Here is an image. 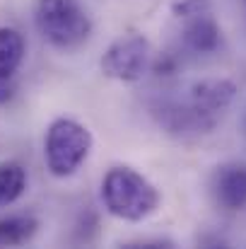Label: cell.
<instances>
[{"mask_svg": "<svg viewBox=\"0 0 246 249\" xmlns=\"http://www.w3.org/2000/svg\"><path fill=\"white\" fill-rule=\"evenodd\" d=\"M244 7H246V0H244Z\"/></svg>", "mask_w": 246, "mask_h": 249, "instance_id": "obj_11", "label": "cell"}, {"mask_svg": "<svg viewBox=\"0 0 246 249\" xmlns=\"http://www.w3.org/2000/svg\"><path fill=\"white\" fill-rule=\"evenodd\" d=\"M215 198L227 211L246 208V165H225L217 169L213 184Z\"/></svg>", "mask_w": 246, "mask_h": 249, "instance_id": "obj_6", "label": "cell"}, {"mask_svg": "<svg viewBox=\"0 0 246 249\" xmlns=\"http://www.w3.org/2000/svg\"><path fill=\"white\" fill-rule=\"evenodd\" d=\"M36 27L56 49H75L92 32V22L80 0H39Z\"/></svg>", "mask_w": 246, "mask_h": 249, "instance_id": "obj_2", "label": "cell"}, {"mask_svg": "<svg viewBox=\"0 0 246 249\" xmlns=\"http://www.w3.org/2000/svg\"><path fill=\"white\" fill-rule=\"evenodd\" d=\"M24 58V39L17 29L0 27V83L12 80Z\"/></svg>", "mask_w": 246, "mask_h": 249, "instance_id": "obj_7", "label": "cell"}, {"mask_svg": "<svg viewBox=\"0 0 246 249\" xmlns=\"http://www.w3.org/2000/svg\"><path fill=\"white\" fill-rule=\"evenodd\" d=\"M36 220L32 215H7L0 218V247H12L22 245L34 237L36 232Z\"/></svg>", "mask_w": 246, "mask_h": 249, "instance_id": "obj_8", "label": "cell"}, {"mask_svg": "<svg viewBox=\"0 0 246 249\" xmlns=\"http://www.w3.org/2000/svg\"><path fill=\"white\" fill-rule=\"evenodd\" d=\"M150 66V44L140 34L116 39L101 56V71L106 78L121 83H135Z\"/></svg>", "mask_w": 246, "mask_h": 249, "instance_id": "obj_4", "label": "cell"}, {"mask_svg": "<svg viewBox=\"0 0 246 249\" xmlns=\"http://www.w3.org/2000/svg\"><path fill=\"white\" fill-rule=\"evenodd\" d=\"M27 189V172L17 162L0 165V208L15 203Z\"/></svg>", "mask_w": 246, "mask_h": 249, "instance_id": "obj_9", "label": "cell"}, {"mask_svg": "<svg viewBox=\"0 0 246 249\" xmlns=\"http://www.w3.org/2000/svg\"><path fill=\"white\" fill-rule=\"evenodd\" d=\"M92 148L89 131L73 121V119H58L49 126L46 141H44V155L46 167L53 177H70L87 160Z\"/></svg>", "mask_w": 246, "mask_h": 249, "instance_id": "obj_3", "label": "cell"}, {"mask_svg": "<svg viewBox=\"0 0 246 249\" xmlns=\"http://www.w3.org/2000/svg\"><path fill=\"white\" fill-rule=\"evenodd\" d=\"M10 97H12V85H10V80H5V83H0V104L7 102Z\"/></svg>", "mask_w": 246, "mask_h": 249, "instance_id": "obj_10", "label": "cell"}, {"mask_svg": "<svg viewBox=\"0 0 246 249\" xmlns=\"http://www.w3.org/2000/svg\"><path fill=\"white\" fill-rule=\"evenodd\" d=\"M101 201L111 215L135 223L157 211L160 191L135 169L114 167L101 181Z\"/></svg>", "mask_w": 246, "mask_h": 249, "instance_id": "obj_1", "label": "cell"}, {"mask_svg": "<svg viewBox=\"0 0 246 249\" xmlns=\"http://www.w3.org/2000/svg\"><path fill=\"white\" fill-rule=\"evenodd\" d=\"M176 17L183 19V41L196 53H215L222 44V29L210 12L208 0H183L176 5Z\"/></svg>", "mask_w": 246, "mask_h": 249, "instance_id": "obj_5", "label": "cell"}]
</instances>
